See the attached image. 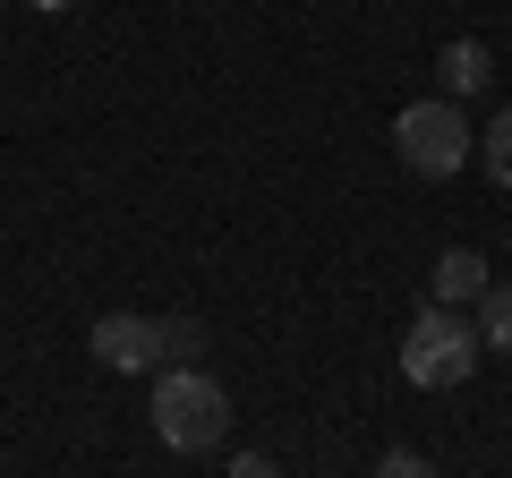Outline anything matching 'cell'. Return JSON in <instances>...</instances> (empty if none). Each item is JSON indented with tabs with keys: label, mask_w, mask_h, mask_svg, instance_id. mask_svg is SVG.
Returning <instances> with one entry per match:
<instances>
[{
	"label": "cell",
	"mask_w": 512,
	"mask_h": 478,
	"mask_svg": "<svg viewBox=\"0 0 512 478\" xmlns=\"http://www.w3.org/2000/svg\"><path fill=\"white\" fill-rule=\"evenodd\" d=\"M478 359H487V350H478V325H470L461 308H436V299H427V308L410 316V333H402V376H410L419 393L470 385Z\"/></svg>",
	"instance_id": "1"
},
{
	"label": "cell",
	"mask_w": 512,
	"mask_h": 478,
	"mask_svg": "<svg viewBox=\"0 0 512 478\" xmlns=\"http://www.w3.org/2000/svg\"><path fill=\"white\" fill-rule=\"evenodd\" d=\"M393 154H402V171H419V180H461V163L478 154V129H470L461 103L427 94V103L393 111Z\"/></svg>",
	"instance_id": "2"
},
{
	"label": "cell",
	"mask_w": 512,
	"mask_h": 478,
	"mask_svg": "<svg viewBox=\"0 0 512 478\" xmlns=\"http://www.w3.org/2000/svg\"><path fill=\"white\" fill-rule=\"evenodd\" d=\"M154 436H163L171 453H214V444L231 436V393L205 368H163L154 376Z\"/></svg>",
	"instance_id": "3"
},
{
	"label": "cell",
	"mask_w": 512,
	"mask_h": 478,
	"mask_svg": "<svg viewBox=\"0 0 512 478\" xmlns=\"http://www.w3.org/2000/svg\"><path fill=\"white\" fill-rule=\"evenodd\" d=\"M86 350L111 376H146V368H163V316H94Z\"/></svg>",
	"instance_id": "4"
},
{
	"label": "cell",
	"mask_w": 512,
	"mask_h": 478,
	"mask_svg": "<svg viewBox=\"0 0 512 478\" xmlns=\"http://www.w3.org/2000/svg\"><path fill=\"white\" fill-rule=\"evenodd\" d=\"M487 77H495V60H487V43L478 35H453L436 52V86H444V103H470V94H487Z\"/></svg>",
	"instance_id": "5"
},
{
	"label": "cell",
	"mask_w": 512,
	"mask_h": 478,
	"mask_svg": "<svg viewBox=\"0 0 512 478\" xmlns=\"http://www.w3.org/2000/svg\"><path fill=\"white\" fill-rule=\"evenodd\" d=\"M487 257L478 248H444L436 257V274H427V291H436V308H470V299H487Z\"/></svg>",
	"instance_id": "6"
},
{
	"label": "cell",
	"mask_w": 512,
	"mask_h": 478,
	"mask_svg": "<svg viewBox=\"0 0 512 478\" xmlns=\"http://www.w3.org/2000/svg\"><path fill=\"white\" fill-rule=\"evenodd\" d=\"M478 350L512 359V282H487V299H478Z\"/></svg>",
	"instance_id": "7"
},
{
	"label": "cell",
	"mask_w": 512,
	"mask_h": 478,
	"mask_svg": "<svg viewBox=\"0 0 512 478\" xmlns=\"http://www.w3.org/2000/svg\"><path fill=\"white\" fill-rule=\"evenodd\" d=\"M478 163H487L495 188H512V111H495L487 129H478Z\"/></svg>",
	"instance_id": "8"
},
{
	"label": "cell",
	"mask_w": 512,
	"mask_h": 478,
	"mask_svg": "<svg viewBox=\"0 0 512 478\" xmlns=\"http://www.w3.org/2000/svg\"><path fill=\"white\" fill-rule=\"evenodd\" d=\"M197 350H205L197 316H163V368H197Z\"/></svg>",
	"instance_id": "9"
},
{
	"label": "cell",
	"mask_w": 512,
	"mask_h": 478,
	"mask_svg": "<svg viewBox=\"0 0 512 478\" xmlns=\"http://www.w3.org/2000/svg\"><path fill=\"white\" fill-rule=\"evenodd\" d=\"M376 478H436V461H419V453H384Z\"/></svg>",
	"instance_id": "10"
},
{
	"label": "cell",
	"mask_w": 512,
	"mask_h": 478,
	"mask_svg": "<svg viewBox=\"0 0 512 478\" xmlns=\"http://www.w3.org/2000/svg\"><path fill=\"white\" fill-rule=\"evenodd\" d=\"M231 478H282V470H274L265 453H239V461H231Z\"/></svg>",
	"instance_id": "11"
},
{
	"label": "cell",
	"mask_w": 512,
	"mask_h": 478,
	"mask_svg": "<svg viewBox=\"0 0 512 478\" xmlns=\"http://www.w3.org/2000/svg\"><path fill=\"white\" fill-rule=\"evenodd\" d=\"M26 9H43V18H60V9H77V0H26Z\"/></svg>",
	"instance_id": "12"
}]
</instances>
